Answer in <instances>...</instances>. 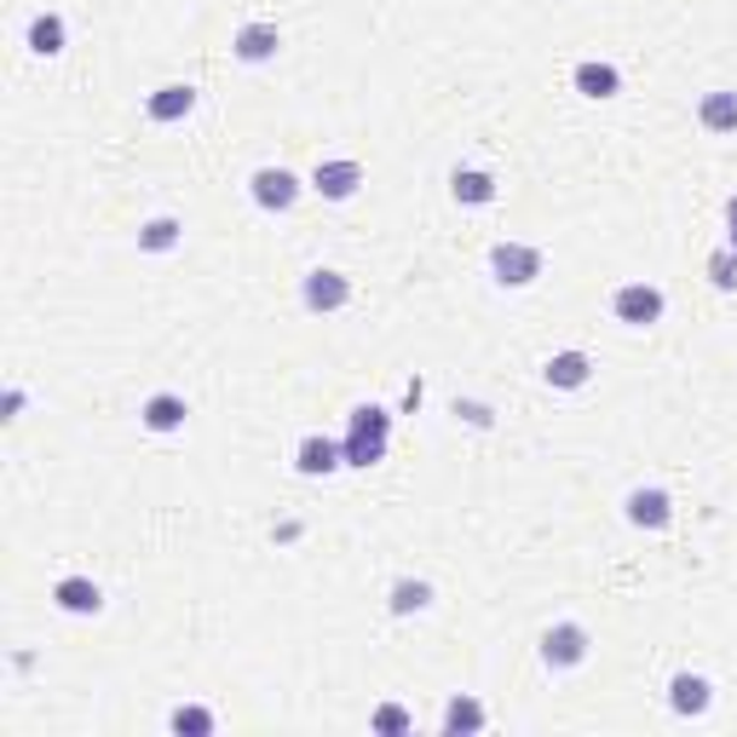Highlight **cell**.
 I'll return each mask as SVG.
<instances>
[{
    "mask_svg": "<svg viewBox=\"0 0 737 737\" xmlns=\"http://www.w3.org/2000/svg\"><path fill=\"white\" fill-rule=\"evenodd\" d=\"M387 432H392V415L364 403V410H351V432H346V467H375L387 462Z\"/></svg>",
    "mask_w": 737,
    "mask_h": 737,
    "instance_id": "6da1fadb",
    "label": "cell"
},
{
    "mask_svg": "<svg viewBox=\"0 0 737 737\" xmlns=\"http://www.w3.org/2000/svg\"><path fill=\"white\" fill-rule=\"evenodd\" d=\"M490 271H496L501 289H530L542 277V253L524 248V242H496L490 248Z\"/></svg>",
    "mask_w": 737,
    "mask_h": 737,
    "instance_id": "7a4b0ae2",
    "label": "cell"
},
{
    "mask_svg": "<svg viewBox=\"0 0 737 737\" xmlns=\"http://www.w3.org/2000/svg\"><path fill=\"white\" fill-rule=\"evenodd\" d=\"M611 312H617V323H628V328H651L657 317H663V289L628 283V289L611 294Z\"/></svg>",
    "mask_w": 737,
    "mask_h": 737,
    "instance_id": "3957f363",
    "label": "cell"
},
{
    "mask_svg": "<svg viewBox=\"0 0 737 737\" xmlns=\"http://www.w3.org/2000/svg\"><path fill=\"white\" fill-rule=\"evenodd\" d=\"M248 191H253V202H260L265 214H289L294 202H300V180H294L289 167H260L248 180Z\"/></svg>",
    "mask_w": 737,
    "mask_h": 737,
    "instance_id": "277c9868",
    "label": "cell"
},
{
    "mask_svg": "<svg viewBox=\"0 0 737 737\" xmlns=\"http://www.w3.org/2000/svg\"><path fill=\"white\" fill-rule=\"evenodd\" d=\"M582 657H588V628L582 622H559L542 633V663L548 669H576Z\"/></svg>",
    "mask_w": 737,
    "mask_h": 737,
    "instance_id": "5b68a950",
    "label": "cell"
},
{
    "mask_svg": "<svg viewBox=\"0 0 737 737\" xmlns=\"http://www.w3.org/2000/svg\"><path fill=\"white\" fill-rule=\"evenodd\" d=\"M300 300H306L312 312H340L346 300H351V283H346L340 271H312L306 289H300Z\"/></svg>",
    "mask_w": 737,
    "mask_h": 737,
    "instance_id": "8992f818",
    "label": "cell"
},
{
    "mask_svg": "<svg viewBox=\"0 0 737 737\" xmlns=\"http://www.w3.org/2000/svg\"><path fill=\"white\" fill-rule=\"evenodd\" d=\"M294 467L306 473V478H323V473L346 467V449H340L335 438H323V432H312V438H306V444L294 449Z\"/></svg>",
    "mask_w": 737,
    "mask_h": 737,
    "instance_id": "52a82bcc",
    "label": "cell"
},
{
    "mask_svg": "<svg viewBox=\"0 0 737 737\" xmlns=\"http://www.w3.org/2000/svg\"><path fill=\"white\" fill-rule=\"evenodd\" d=\"M312 185H317L328 202H346V196H358V185H364V167H358V162H317Z\"/></svg>",
    "mask_w": 737,
    "mask_h": 737,
    "instance_id": "ba28073f",
    "label": "cell"
},
{
    "mask_svg": "<svg viewBox=\"0 0 737 737\" xmlns=\"http://www.w3.org/2000/svg\"><path fill=\"white\" fill-rule=\"evenodd\" d=\"M150 121H185L191 110H196V87L191 82H167V87H156L150 93Z\"/></svg>",
    "mask_w": 737,
    "mask_h": 737,
    "instance_id": "9c48e42d",
    "label": "cell"
},
{
    "mask_svg": "<svg viewBox=\"0 0 737 737\" xmlns=\"http://www.w3.org/2000/svg\"><path fill=\"white\" fill-rule=\"evenodd\" d=\"M669 519H674L669 490H633V496H628V524H640V530H663Z\"/></svg>",
    "mask_w": 737,
    "mask_h": 737,
    "instance_id": "30bf717a",
    "label": "cell"
},
{
    "mask_svg": "<svg viewBox=\"0 0 737 737\" xmlns=\"http://www.w3.org/2000/svg\"><path fill=\"white\" fill-rule=\"evenodd\" d=\"M53 599H58V611H69V617H93L98 605H105L98 582H87V576H64L58 588H53Z\"/></svg>",
    "mask_w": 737,
    "mask_h": 737,
    "instance_id": "8fae6325",
    "label": "cell"
},
{
    "mask_svg": "<svg viewBox=\"0 0 737 737\" xmlns=\"http://www.w3.org/2000/svg\"><path fill=\"white\" fill-rule=\"evenodd\" d=\"M588 375H594L588 351H559V358H548V387H559V392L588 387Z\"/></svg>",
    "mask_w": 737,
    "mask_h": 737,
    "instance_id": "7c38bea8",
    "label": "cell"
},
{
    "mask_svg": "<svg viewBox=\"0 0 737 737\" xmlns=\"http://www.w3.org/2000/svg\"><path fill=\"white\" fill-rule=\"evenodd\" d=\"M277 46H283L277 23H248V30L237 35V58L242 64H265V58H277Z\"/></svg>",
    "mask_w": 737,
    "mask_h": 737,
    "instance_id": "4fadbf2b",
    "label": "cell"
},
{
    "mask_svg": "<svg viewBox=\"0 0 737 737\" xmlns=\"http://www.w3.org/2000/svg\"><path fill=\"white\" fill-rule=\"evenodd\" d=\"M571 82H576V93L582 98H617L622 93V75L611 69V64H576V75H571Z\"/></svg>",
    "mask_w": 737,
    "mask_h": 737,
    "instance_id": "5bb4252c",
    "label": "cell"
},
{
    "mask_svg": "<svg viewBox=\"0 0 737 737\" xmlns=\"http://www.w3.org/2000/svg\"><path fill=\"white\" fill-rule=\"evenodd\" d=\"M697 121L708 127V133H737V93H703Z\"/></svg>",
    "mask_w": 737,
    "mask_h": 737,
    "instance_id": "9a60e30c",
    "label": "cell"
},
{
    "mask_svg": "<svg viewBox=\"0 0 737 737\" xmlns=\"http://www.w3.org/2000/svg\"><path fill=\"white\" fill-rule=\"evenodd\" d=\"M449 191H455V202H467V208H485V202H496V180H490V173H478V167H455Z\"/></svg>",
    "mask_w": 737,
    "mask_h": 737,
    "instance_id": "2e32d148",
    "label": "cell"
},
{
    "mask_svg": "<svg viewBox=\"0 0 737 737\" xmlns=\"http://www.w3.org/2000/svg\"><path fill=\"white\" fill-rule=\"evenodd\" d=\"M669 703H674V715H703L708 708V680L703 674H674Z\"/></svg>",
    "mask_w": 737,
    "mask_h": 737,
    "instance_id": "e0dca14e",
    "label": "cell"
},
{
    "mask_svg": "<svg viewBox=\"0 0 737 737\" xmlns=\"http://www.w3.org/2000/svg\"><path fill=\"white\" fill-rule=\"evenodd\" d=\"M144 426H150V432H180V426H185V398L156 392V398L144 403Z\"/></svg>",
    "mask_w": 737,
    "mask_h": 737,
    "instance_id": "ac0fdd59",
    "label": "cell"
},
{
    "mask_svg": "<svg viewBox=\"0 0 737 737\" xmlns=\"http://www.w3.org/2000/svg\"><path fill=\"white\" fill-rule=\"evenodd\" d=\"M30 53H41V58H58L64 53V18L58 12H41L30 23Z\"/></svg>",
    "mask_w": 737,
    "mask_h": 737,
    "instance_id": "d6986e66",
    "label": "cell"
},
{
    "mask_svg": "<svg viewBox=\"0 0 737 737\" xmlns=\"http://www.w3.org/2000/svg\"><path fill=\"white\" fill-rule=\"evenodd\" d=\"M392 617H410V611H426V605H432V588H426V582H410V576H403V582H392Z\"/></svg>",
    "mask_w": 737,
    "mask_h": 737,
    "instance_id": "ffe728a7",
    "label": "cell"
},
{
    "mask_svg": "<svg viewBox=\"0 0 737 737\" xmlns=\"http://www.w3.org/2000/svg\"><path fill=\"white\" fill-rule=\"evenodd\" d=\"M444 731H485V708H478L473 697H449V708H444Z\"/></svg>",
    "mask_w": 737,
    "mask_h": 737,
    "instance_id": "44dd1931",
    "label": "cell"
},
{
    "mask_svg": "<svg viewBox=\"0 0 737 737\" xmlns=\"http://www.w3.org/2000/svg\"><path fill=\"white\" fill-rule=\"evenodd\" d=\"M180 231H185L180 219H150L144 231H139V248H144V253H167L173 242H180Z\"/></svg>",
    "mask_w": 737,
    "mask_h": 737,
    "instance_id": "7402d4cb",
    "label": "cell"
},
{
    "mask_svg": "<svg viewBox=\"0 0 737 737\" xmlns=\"http://www.w3.org/2000/svg\"><path fill=\"white\" fill-rule=\"evenodd\" d=\"M708 283L715 289H737V248H720V253H708Z\"/></svg>",
    "mask_w": 737,
    "mask_h": 737,
    "instance_id": "603a6c76",
    "label": "cell"
},
{
    "mask_svg": "<svg viewBox=\"0 0 737 737\" xmlns=\"http://www.w3.org/2000/svg\"><path fill=\"white\" fill-rule=\"evenodd\" d=\"M173 731H191V737H208L214 731V715H208V708H173Z\"/></svg>",
    "mask_w": 737,
    "mask_h": 737,
    "instance_id": "cb8c5ba5",
    "label": "cell"
},
{
    "mask_svg": "<svg viewBox=\"0 0 737 737\" xmlns=\"http://www.w3.org/2000/svg\"><path fill=\"white\" fill-rule=\"evenodd\" d=\"M375 731H387V737H392V731H410V715H403L398 703H380V708H375Z\"/></svg>",
    "mask_w": 737,
    "mask_h": 737,
    "instance_id": "d4e9b609",
    "label": "cell"
},
{
    "mask_svg": "<svg viewBox=\"0 0 737 737\" xmlns=\"http://www.w3.org/2000/svg\"><path fill=\"white\" fill-rule=\"evenodd\" d=\"M455 415H467V421H478V426L490 421V410H485V403H455Z\"/></svg>",
    "mask_w": 737,
    "mask_h": 737,
    "instance_id": "484cf974",
    "label": "cell"
},
{
    "mask_svg": "<svg viewBox=\"0 0 737 737\" xmlns=\"http://www.w3.org/2000/svg\"><path fill=\"white\" fill-rule=\"evenodd\" d=\"M726 214H731V219H737V196H731V202H726Z\"/></svg>",
    "mask_w": 737,
    "mask_h": 737,
    "instance_id": "4316f807",
    "label": "cell"
},
{
    "mask_svg": "<svg viewBox=\"0 0 737 737\" xmlns=\"http://www.w3.org/2000/svg\"><path fill=\"white\" fill-rule=\"evenodd\" d=\"M731 248H737V219H731Z\"/></svg>",
    "mask_w": 737,
    "mask_h": 737,
    "instance_id": "83f0119b",
    "label": "cell"
}]
</instances>
